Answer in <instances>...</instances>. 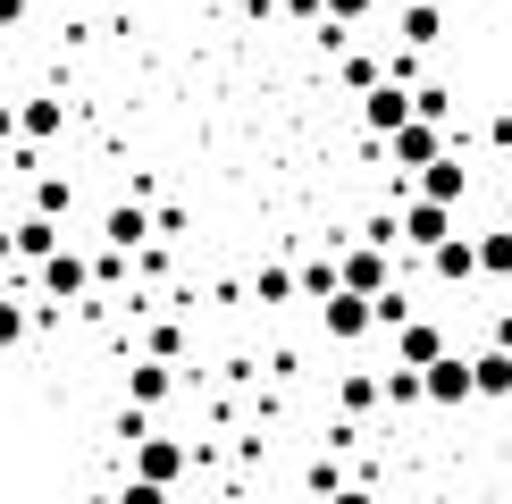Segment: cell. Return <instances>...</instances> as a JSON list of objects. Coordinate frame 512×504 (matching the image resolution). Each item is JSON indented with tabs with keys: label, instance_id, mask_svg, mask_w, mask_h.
<instances>
[{
	"label": "cell",
	"instance_id": "cell-1",
	"mask_svg": "<svg viewBox=\"0 0 512 504\" xmlns=\"http://www.w3.org/2000/svg\"><path fill=\"white\" fill-rule=\"evenodd\" d=\"M420 118V84H395V76H378L370 93H361V126H370V143H387L395 126H412Z\"/></svg>",
	"mask_w": 512,
	"mask_h": 504
},
{
	"label": "cell",
	"instance_id": "cell-2",
	"mask_svg": "<svg viewBox=\"0 0 512 504\" xmlns=\"http://www.w3.org/2000/svg\"><path fill=\"white\" fill-rule=\"evenodd\" d=\"M378 152H387V160L403 168V185H412L420 168H429L437 152H454V143H445V118H412V126H395V135L378 143Z\"/></svg>",
	"mask_w": 512,
	"mask_h": 504
},
{
	"label": "cell",
	"instance_id": "cell-3",
	"mask_svg": "<svg viewBox=\"0 0 512 504\" xmlns=\"http://www.w3.org/2000/svg\"><path fill=\"white\" fill-rule=\"evenodd\" d=\"M395 219H403V244H412L420 261H429V252L454 236V202H429V194H403V210H395Z\"/></svg>",
	"mask_w": 512,
	"mask_h": 504
},
{
	"label": "cell",
	"instance_id": "cell-4",
	"mask_svg": "<svg viewBox=\"0 0 512 504\" xmlns=\"http://www.w3.org/2000/svg\"><path fill=\"white\" fill-rule=\"evenodd\" d=\"M420 378H429V404H437V412H462V404L479 395V370H471V353H454V345H445V353H437V362L420 370Z\"/></svg>",
	"mask_w": 512,
	"mask_h": 504
},
{
	"label": "cell",
	"instance_id": "cell-5",
	"mask_svg": "<svg viewBox=\"0 0 512 504\" xmlns=\"http://www.w3.org/2000/svg\"><path fill=\"white\" fill-rule=\"evenodd\" d=\"M336 261H345V286H353V294H370V303L395 286V252H387V244H370V236H361V244H345Z\"/></svg>",
	"mask_w": 512,
	"mask_h": 504
},
{
	"label": "cell",
	"instance_id": "cell-6",
	"mask_svg": "<svg viewBox=\"0 0 512 504\" xmlns=\"http://www.w3.org/2000/svg\"><path fill=\"white\" fill-rule=\"evenodd\" d=\"M84 294H93V261L59 244L51 261H42V303H84Z\"/></svg>",
	"mask_w": 512,
	"mask_h": 504
},
{
	"label": "cell",
	"instance_id": "cell-7",
	"mask_svg": "<svg viewBox=\"0 0 512 504\" xmlns=\"http://www.w3.org/2000/svg\"><path fill=\"white\" fill-rule=\"evenodd\" d=\"M319 328H328L336 345H353V336H370V328H378V311H370V294H353V286H336L328 303H319Z\"/></svg>",
	"mask_w": 512,
	"mask_h": 504
},
{
	"label": "cell",
	"instance_id": "cell-8",
	"mask_svg": "<svg viewBox=\"0 0 512 504\" xmlns=\"http://www.w3.org/2000/svg\"><path fill=\"white\" fill-rule=\"evenodd\" d=\"M185 471H194V446H185V437H143V446H135V479H160V488H177Z\"/></svg>",
	"mask_w": 512,
	"mask_h": 504
},
{
	"label": "cell",
	"instance_id": "cell-9",
	"mask_svg": "<svg viewBox=\"0 0 512 504\" xmlns=\"http://www.w3.org/2000/svg\"><path fill=\"white\" fill-rule=\"evenodd\" d=\"M412 194H429V202H471V160H462V152H437L429 168H420V177H412Z\"/></svg>",
	"mask_w": 512,
	"mask_h": 504
},
{
	"label": "cell",
	"instance_id": "cell-10",
	"mask_svg": "<svg viewBox=\"0 0 512 504\" xmlns=\"http://www.w3.org/2000/svg\"><path fill=\"white\" fill-rule=\"evenodd\" d=\"M168 395H177V362H160V353H143L135 370H126V404H168Z\"/></svg>",
	"mask_w": 512,
	"mask_h": 504
},
{
	"label": "cell",
	"instance_id": "cell-11",
	"mask_svg": "<svg viewBox=\"0 0 512 504\" xmlns=\"http://www.w3.org/2000/svg\"><path fill=\"white\" fill-rule=\"evenodd\" d=\"M395 42H412V51H437V42H445V0H403Z\"/></svg>",
	"mask_w": 512,
	"mask_h": 504
},
{
	"label": "cell",
	"instance_id": "cell-12",
	"mask_svg": "<svg viewBox=\"0 0 512 504\" xmlns=\"http://www.w3.org/2000/svg\"><path fill=\"white\" fill-rule=\"evenodd\" d=\"M429 278H437V286H471V278H479V236H445V244L429 252Z\"/></svg>",
	"mask_w": 512,
	"mask_h": 504
},
{
	"label": "cell",
	"instance_id": "cell-13",
	"mask_svg": "<svg viewBox=\"0 0 512 504\" xmlns=\"http://www.w3.org/2000/svg\"><path fill=\"white\" fill-rule=\"evenodd\" d=\"M437 353H445V328H437V320H420V311H412V320L395 328V362H412V370H429Z\"/></svg>",
	"mask_w": 512,
	"mask_h": 504
},
{
	"label": "cell",
	"instance_id": "cell-14",
	"mask_svg": "<svg viewBox=\"0 0 512 504\" xmlns=\"http://www.w3.org/2000/svg\"><path fill=\"white\" fill-rule=\"evenodd\" d=\"M101 236H110L118 252H143V244L160 236V227H152V210H143V202H118L110 219H101Z\"/></svg>",
	"mask_w": 512,
	"mask_h": 504
},
{
	"label": "cell",
	"instance_id": "cell-15",
	"mask_svg": "<svg viewBox=\"0 0 512 504\" xmlns=\"http://www.w3.org/2000/svg\"><path fill=\"white\" fill-rule=\"evenodd\" d=\"M59 244H68V236H59V219H42V210H34V219H17V261H34V269H42Z\"/></svg>",
	"mask_w": 512,
	"mask_h": 504
},
{
	"label": "cell",
	"instance_id": "cell-16",
	"mask_svg": "<svg viewBox=\"0 0 512 504\" xmlns=\"http://www.w3.org/2000/svg\"><path fill=\"white\" fill-rule=\"evenodd\" d=\"M471 370H479V395H487V404H496V395H512V345H479Z\"/></svg>",
	"mask_w": 512,
	"mask_h": 504
},
{
	"label": "cell",
	"instance_id": "cell-17",
	"mask_svg": "<svg viewBox=\"0 0 512 504\" xmlns=\"http://www.w3.org/2000/svg\"><path fill=\"white\" fill-rule=\"evenodd\" d=\"M294 294H303V269H286V261H269L261 278H252V303H269V311H286Z\"/></svg>",
	"mask_w": 512,
	"mask_h": 504
},
{
	"label": "cell",
	"instance_id": "cell-18",
	"mask_svg": "<svg viewBox=\"0 0 512 504\" xmlns=\"http://www.w3.org/2000/svg\"><path fill=\"white\" fill-rule=\"evenodd\" d=\"M336 404H345V420L378 412V404H387V378H370V370H345V387H336Z\"/></svg>",
	"mask_w": 512,
	"mask_h": 504
},
{
	"label": "cell",
	"instance_id": "cell-19",
	"mask_svg": "<svg viewBox=\"0 0 512 504\" xmlns=\"http://www.w3.org/2000/svg\"><path fill=\"white\" fill-rule=\"evenodd\" d=\"M479 278L512 286V227H479Z\"/></svg>",
	"mask_w": 512,
	"mask_h": 504
},
{
	"label": "cell",
	"instance_id": "cell-20",
	"mask_svg": "<svg viewBox=\"0 0 512 504\" xmlns=\"http://www.w3.org/2000/svg\"><path fill=\"white\" fill-rule=\"evenodd\" d=\"M17 118H26V143H51L59 126H68V110H59L51 93H34V101H17Z\"/></svg>",
	"mask_w": 512,
	"mask_h": 504
},
{
	"label": "cell",
	"instance_id": "cell-21",
	"mask_svg": "<svg viewBox=\"0 0 512 504\" xmlns=\"http://www.w3.org/2000/svg\"><path fill=\"white\" fill-rule=\"evenodd\" d=\"M336 76H345V93H370V84L387 76V59H370V51H345V59H336Z\"/></svg>",
	"mask_w": 512,
	"mask_h": 504
},
{
	"label": "cell",
	"instance_id": "cell-22",
	"mask_svg": "<svg viewBox=\"0 0 512 504\" xmlns=\"http://www.w3.org/2000/svg\"><path fill=\"white\" fill-rule=\"evenodd\" d=\"M387 404H429V378H420L412 362H395L387 370Z\"/></svg>",
	"mask_w": 512,
	"mask_h": 504
},
{
	"label": "cell",
	"instance_id": "cell-23",
	"mask_svg": "<svg viewBox=\"0 0 512 504\" xmlns=\"http://www.w3.org/2000/svg\"><path fill=\"white\" fill-rule=\"evenodd\" d=\"M370 311H378V328H387V336H395L403 320H412V286H403V278H395V286H387V294H378V303H370Z\"/></svg>",
	"mask_w": 512,
	"mask_h": 504
},
{
	"label": "cell",
	"instance_id": "cell-24",
	"mask_svg": "<svg viewBox=\"0 0 512 504\" xmlns=\"http://www.w3.org/2000/svg\"><path fill=\"white\" fill-rule=\"evenodd\" d=\"M336 286H345V261H303V294L311 303H328Z\"/></svg>",
	"mask_w": 512,
	"mask_h": 504
},
{
	"label": "cell",
	"instance_id": "cell-25",
	"mask_svg": "<svg viewBox=\"0 0 512 504\" xmlns=\"http://www.w3.org/2000/svg\"><path fill=\"white\" fill-rule=\"evenodd\" d=\"M143 353H160V362H185V328H177V320H152V336H143Z\"/></svg>",
	"mask_w": 512,
	"mask_h": 504
},
{
	"label": "cell",
	"instance_id": "cell-26",
	"mask_svg": "<svg viewBox=\"0 0 512 504\" xmlns=\"http://www.w3.org/2000/svg\"><path fill=\"white\" fill-rule=\"evenodd\" d=\"M26 328H34V311H26V303H9V294H0V353H9V345H26Z\"/></svg>",
	"mask_w": 512,
	"mask_h": 504
},
{
	"label": "cell",
	"instance_id": "cell-27",
	"mask_svg": "<svg viewBox=\"0 0 512 504\" xmlns=\"http://www.w3.org/2000/svg\"><path fill=\"white\" fill-rule=\"evenodd\" d=\"M34 210H42V219H68V177H42L34 185Z\"/></svg>",
	"mask_w": 512,
	"mask_h": 504
},
{
	"label": "cell",
	"instance_id": "cell-28",
	"mask_svg": "<svg viewBox=\"0 0 512 504\" xmlns=\"http://www.w3.org/2000/svg\"><path fill=\"white\" fill-rule=\"evenodd\" d=\"M303 479H311V496H336V488H345V462H336V454H319Z\"/></svg>",
	"mask_w": 512,
	"mask_h": 504
},
{
	"label": "cell",
	"instance_id": "cell-29",
	"mask_svg": "<svg viewBox=\"0 0 512 504\" xmlns=\"http://www.w3.org/2000/svg\"><path fill=\"white\" fill-rule=\"evenodd\" d=\"M118 504H168V488H160V479H126Z\"/></svg>",
	"mask_w": 512,
	"mask_h": 504
},
{
	"label": "cell",
	"instance_id": "cell-30",
	"mask_svg": "<svg viewBox=\"0 0 512 504\" xmlns=\"http://www.w3.org/2000/svg\"><path fill=\"white\" fill-rule=\"evenodd\" d=\"M370 9H378V0H328V17H336V26H361Z\"/></svg>",
	"mask_w": 512,
	"mask_h": 504
},
{
	"label": "cell",
	"instance_id": "cell-31",
	"mask_svg": "<svg viewBox=\"0 0 512 504\" xmlns=\"http://www.w3.org/2000/svg\"><path fill=\"white\" fill-rule=\"evenodd\" d=\"M286 17H294V26H319V17H328V0H286Z\"/></svg>",
	"mask_w": 512,
	"mask_h": 504
},
{
	"label": "cell",
	"instance_id": "cell-32",
	"mask_svg": "<svg viewBox=\"0 0 512 504\" xmlns=\"http://www.w3.org/2000/svg\"><path fill=\"white\" fill-rule=\"evenodd\" d=\"M26 135V118H17V101H0V143H17Z\"/></svg>",
	"mask_w": 512,
	"mask_h": 504
},
{
	"label": "cell",
	"instance_id": "cell-33",
	"mask_svg": "<svg viewBox=\"0 0 512 504\" xmlns=\"http://www.w3.org/2000/svg\"><path fill=\"white\" fill-rule=\"evenodd\" d=\"M9 26H26V0H0V34Z\"/></svg>",
	"mask_w": 512,
	"mask_h": 504
},
{
	"label": "cell",
	"instance_id": "cell-34",
	"mask_svg": "<svg viewBox=\"0 0 512 504\" xmlns=\"http://www.w3.org/2000/svg\"><path fill=\"white\" fill-rule=\"evenodd\" d=\"M328 504H378V496H370V488H353V479H345V488H336Z\"/></svg>",
	"mask_w": 512,
	"mask_h": 504
},
{
	"label": "cell",
	"instance_id": "cell-35",
	"mask_svg": "<svg viewBox=\"0 0 512 504\" xmlns=\"http://www.w3.org/2000/svg\"><path fill=\"white\" fill-rule=\"evenodd\" d=\"M17 261V227H0V269H9Z\"/></svg>",
	"mask_w": 512,
	"mask_h": 504
},
{
	"label": "cell",
	"instance_id": "cell-36",
	"mask_svg": "<svg viewBox=\"0 0 512 504\" xmlns=\"http://www.w3.org/2000/svg\"><path fill=\"white\" fill-rule=\"evenodd\" d=\"M9 168H17V160H9V143H0V177H9Z\"/></svg>",
	"mask_w": 512,
	"mask_h": 504
},
{
	"label": "cell",
	"instance_id": "cell-37",
	"mask_svg": "<svg viewBox=\"0 0 512 504\" xmlns=\"http://www.w3.org/2000/svg\"><path fill=\"white\" fill-rule=\"evenodd\" d=\"M0 51H9V34H0Z\"/></svg>",
	"mask_w": 512,
	"mask_h": 504
}]
</instances>
